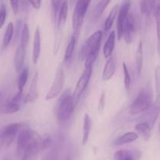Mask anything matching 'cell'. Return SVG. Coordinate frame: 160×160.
Listing matches in <instances>:
<instances>
[{"label": "cell", "instance_id": "6da1fadb", "mask_svg": "<svg viewBox=\"0 0 160 160\" xmlns=\"http://www.w3.org/2000/svg\"><path fill=\"white\" fill-rule=\"evenodd\" d=\"M42 137L37 132L28 128L21 129L17 136V152L23 159H32L42 149Z\"/></svg>", "mask_w": 160, "mask_h": 160}, {"label": "cell", "instance_id": "7a4b0ae2", "mask_svg": "<svg viewBox=\"0 0 160 160\" xmlns=\"http://www.w3.org/2000/svg\"><path fill=\"white\" fill-rule=\"evenodd\" d=\"M102 32L97 31L85 42L80 52V59L84 61L85 67H93L100 52Z\"/></svg>", "mask_w": 160, "mask_h": 160}, {"label": "cell", "instance_id": "3957f363", "mask_svg": "<svg viewBox=\"0 0 160 160\" xmlns=\"http://www.w3.org/2000/svg\"><path fill=\"white\" fill-rule=\"evenodd\" d=\"M75 107V102L70 91H65L60 97L55 109V114L58 121L65 122L69 120L73 113Z\"/></svg>", "mask_w": 160, "mask_h": 160}, {"label": "cell", "instance_id": "277c9868", "mask_svg": "<svg viewBox=\"0 0 160 160\" xmlns=\"http://www.w3.org/2000/svg\"><path fill=\"white\" fill-rule=\"evenodd\" d=\"M90 2L91 0H77L75 4L73 15H72V29H73V35L77 40L79 38L85 15Z\"/></svg>", "mask_w": 160, "mask_h": 160}, {"label": "cell", "instance_id": "5b68a950", "mask_svg": "<svg viewBox=\"0 0 160 160\" xmlns=\"http://www.w3.org/2000/svg\"><path fill=\"white\" fill-rule=\"evenodd\" d=\"M153 105L152 91L148 88H143L132 102L130 112L132 115L144 112Z\"/></svg>", "mask_w": 160, "mask_h": 160}, {"label": "cell", "instance_id": "8992f818", "mask_svg": "<svg viewBox=\"0 0 160 160\" xmlns=\"http://www.w3.org/2000/svg\"><path fill=\"white\" fill-rule=\"evenodd\" d=\"M23 124L13 123L5 126L0 130V148H9L15 139L17 134L22 129Z\"/></svg>", "mask_w": 160, "mask_h": 160}, {"label": "cell", "instance_id": "52a82bcc", "mask_svg": "<svg viewBox=\"0 0 160 160\" xmlns=\"http://www.w3.org/2000/svg\"><path fill=\"white\" fill-rule=\"evenodd\" d=\"M65 83V75L63 64H60L56 70L54 81L52 84L51 88L45 95V99L51 100L56 98L62 92Z\"/></svg>", "mask_w": 160, "mask_h": 160}, {"label": "cell", "instance_id": "ba28073f", "mask_svg": "<svg viewBox=\"0 0 160 160\" xmlns=\"http://www.w3.org/2000/svg\"><path fill=\"white\" fill-rule=\"evenodd\" d=\"M92 73L93 67H85V70L84 71H83V74L81 75V77H80L79 79H78V82H77L76 84V86H75L74 93L72 94V96H73L75 106H76L77 103H78L80 97L82 96L83 93L84 92L85 89L87 87L88 84H89V80H90Z\"/></svg>", "mask_w": 160, "mask_h": 160}, {"label": "cell", "instance_id": "9c48e42d", "mask_svg": "<svg viewBox=\"0 0 160 160\" xmlns=\"http://www.w3.org/2000/svg\"><path fill=\"white\" fill-rule=\"evenodd\" d=\"M132 0H122V5L119 7L118 12L117 20V32L118 40L120 41L122 38V31H123V24L126 19L127 15L129 14V10L131 6Z\"/></svg>", "mask_w": 160, "mask_h": 160}, {"label": "cell", "instance_id": "30bf717a", "mask_svg": "<svg viewBox=\"0 0 160 160\" xmlns=\"http://www.w3.org/2000/svg\"><path fill=\"white\" fill-rule=\"evenodd\" d=\"M136 32V22L132 14L129 13L123 24V31L122 37L127 44H130L133 40V38Z\"/></svg>", "mask_w": 160, "mask_h": 160}, {"label": "cell", "instance_id": "8fae6325", "mask_svg": "<svg viewBox=\"0 0 160 160\" xmlns=\"http://www.w3.org/2000/svg\"><path fill=\"white\" fill-rule=\"evenodd\" d=\"M67 12H68V5H67V2L64 0L57 14V18H56L57 19V21H56V23H57V25H56V28H57L56 38H61V31L64 28V24L66 23Z\"/></svg>", "mask_w": 160, "mask_h": 160}, {"label": "cell", "instance_id": "7c38bea8", "mask_svg": "<svg viewBox=\"0 0 160 160\" xmlns=\"http://www.w3.org/2000/svg\"><path fill=\"white\" fill-rule=\"evenodd\" d=\"M38 79H39V73L36 72L31 80V84H30L29 90H28V94L25 96L24 102H34L39 97L38 94Z\"/></svg>", "mask_w": 160, "mask_h": 160}, {"label": "cell", "instance_id": "4fadbf2b", "mask_svg": "<svg viewBox=\"0 0 160 160\" xmlns=\"http://www.w3.org/2000/svg\"><path fill=\"white\" fill-rule=\"evenodd\" d=\"M116 70V59L115 56H110L107 60L106 64L102 73L103 81H109L114 76Z\"/></svg>", "mask_w": 160, "mask_h": 160}, {"label": "cell", "instance_id": "5bb4252c", "mask_svg": "<svg viewBox=\"0 0 160 160\" xmlns=\"http://www.w3.org/2000/svg\"><path fill=\"white\" fill-rule=\"evenodd\" d=\"M159 112V109H157L154 105H152L148 109L144 111V113L141 116L140 120H141V121L147 122V123H148L149 124H150V126L152 127V128H153L155 122H156L157 118H158Z\"/></svg>", "mask_w": 160, "mask_h": 160}, {"label": "cell", "instance_id": "9a60e30c", "mask_svg": "<svg viewBox=\"0 0 160 160\" xmlns=\"http://www.w3.org/2000/svg\"><path fill=\"white\" fill-rule=\"evenodd\" d=\"M41 52V34L39 28H36L35 31L34 40H33L32 48V61L33 63L36 64L39 60Z\"/></svg>", "mask_w": 160, "mask_h": 160}, {"label": "cell", "instance_id": "2e32d148", "mask_svg": "<svg viewBox=\"0 0 160 160\" xmlns=\"http://www.w3.org/2000/svg\"><path fill=\"white\" fill-rule=\"evenodd\" d=\"M152 127L147 122L141 121L135 126V131L144 141H148L152 136Z\"/></svg>", "mask_w": 160, "mask_h": 160}, {"label": "cell", "instance_id": "e0dca14e", "mask_svg": "<svg viewBox=\"0 0 160 160\" xmlns=\"http://www.w3.org/2000/svg\"><path fill=\"white\" fill-rule=\"evenodd\" d=\"M139 138V135L136 132H127L123 134L122 135L119 136L113 142V145L115 146H120V145H125V144L130 143Z\"/></svg>", "mask_w": 160, "mask_h": 160}, {"label": "cell", "instance_id": "ac0fdd59", "mask_svg": "<svg viewBox=\"0 0 160 160\" xmlns=\"http://www.w3.org/2000/svg\"><path fill=\"white\" fill-rule=\"evenodd\" d=\"M25 49L26 48L20 45L16 50L15 56H14V67L17 73H19L23 67L25 57Z\"/></svg>", "mask_w": 160, "mask_h": 160}, {"label": "cell", "instance_id": "d6986e66", "mask_svg": "<svg viewBox=\"0 0 160 160\" xmlns=\"http://www.w3.org/2000/svg\"><path fill=\"white\" fill-rule=\"evenodd\" d=\"M91 128H92V119L89 114L86 113L83 119V141L82 144L83 145H86L89 140V134H90Z\"/></svg>", "mask_w": 160, "mask_h": 160}, {"label": "cell", "instance_id": "ffe728a7", "mask_svg": "<svg viewBox=\"0 0 160 160\" xmlns=\"http://www.w3.org/2000/svg\"><path fill=\"white\" fill-rule=\"evenodd\" d=\"M115 33L114 31H112L108 36L104 45L103 53L105 59H108L112 54L115 48Z\"/></svg>", "mask_w": 160, "mask_h": 160}, {"label": "cell", "instance_id": "44dd1931", "mask_svg": "<svg viewBox=\"0 0 160 160\" xmlns=\"http://www.w3.org/2000/svg\"><path fill=\"white\" fill-rule=\"evenodd\" d=\"M155 0H141L140 1V9L141 13L148 17L154 13Z\"/></svg>", "mask_w": 160, "mask_h": 160}, {"label": "cell", "instance_id": "7402d4cb", "mask_svg": "<svg viewBox=\"0 0 160 160\" xmlns=\"http://www.w3.org/2000/svg\"><path fill=\"white\" fill-rule=\"evenodd\" d=\"M154 14L156 20L157 28V50L160 56V0H155Z\"/></svg>", "mask_w": 160, "mask_h": 160}, {"label": "cell", "instance_id": "603a6c76", "mask_svg": "<svg viewBox=\"0 0 160 160\" xmlns=\"http://www.w3.org/2000/svg\"><path fill=\"white\" fill-rule=\"evenodd\" d=\"M20 104L15 102L13 101L6 102L0 104V113L10 114L18 112L20 109Z\"/></svg>", "mask_w": 160, "mask_h": 160}, {"label": "cell", "instance_id": "cb8c5ba5", "mask_svg": "<svg viewBox=\"0 0 160 160\" xmlns=\"http://www.w3.org/2000/svg\"><path fill=\"white\" fill-rule=\"evenodd\" d=\"M77 42H78V40L75 38V36L72 35L70 42H69L68 45H67V48H66L65 53H64V62L67 64H68L69 62L72 61V56H73V53L74 51H75V45H76L77 44Z\"/></svg>", "mask_w": 160, "mask_h": 160}, {"label": "cell", "instance_id": "d4e9b609", "mask_svg": "<svg viewBox=\"0 0 160 160\" xmlns=\"http://www.w3.org/2000/svg\"><path fill=\"white\" fill-rule=\"evenodd\" d=\"M155 81L156 88V98L153 105L160 110V66H158L155 70Z\"/></svg>", "mask_w": 160, "mask_h": 160}, {"label": "cell", "instance_id": "484cf974", "mask_svg": "<svg viewBox=\"0 0 160 160\" xmlns=\"http://www.w3.org/2000/svg\"><path fill=\"white\" fill-rule=\"evenodd\" d=\"M14 32V28L13 23H9V24L6 27V31H5L4 37H3V43H2V50H4L8 47V45L10 43L11 40L13 38V35Z\"/></svg>", "mask_w": 160, "mask_h": 160}, {"label": "cell", "instance_id": "4316f807", "mask_svg": "<svg viewBox=\"0 0 160 160\" xmlns=\"http://www.w3.org/2000/svg\"><path fill=\"white\" fill-rule=\"evenodd\" d=\"M119 6L116 5V6H115L114 7L112 8V9H111V12H110L109 15L107 17L106 20H105L104 22V30L105 31H108L111 29V26H112L113 23H114L115 19L116 16H117L118 12H119Z\"/></svg>", "mask_w": 160, "mask_h": 160}, {"label": "cell", "instance_id": "83f0119b", "mask_svg": "<svg viewBox=\"0 0 160 160\" xmlns=\"http://www.w3.org/2000/svg\"><path fill=\"white\" fill-rule=\"evenodd\" d=\"M135 153L126 149H120L115 152L114 154V159L118 160H132L136 159Z\"/></svg>", "mask_w": 160, "mask_h": 160}, {"label": "cell", "instance_id": "f1b7e54d", "mask_svg": "<svg viewBox=\"0 0 160 160\" xmlns=\"http://www.w3.org/2000/svg\"><path fill=\"white\" fill-rule=\"evenodd\" d=\"M143 67V43L140 42L136 52V71L138 75L141 74Z\"/></svg>", "mask_w": 160, "mask_h": 160}, {"label": "cell", "instance_id": "f546056e", "mask_svg": "<svg viewBox=\"0 0 160 160\" xmlns=\"http://www.w3.org/2000/svg\"><path fill=\"white\" fill-rule=\"evenodd\" d=\"M28 78V68H24L21 70L19 75L18 81H17V88L18 92H23V89L26 84Z\"/></svg>", "mask_w": 160, "mask_h": 160}, {"label": "cell", "instance_id": "4dcf8cb0", "mask_svg": "<svg viewBox=\"0 0 160 160\" xmlns=\"http://www.w3.org/2000/svg\"><path fill=\"white\" fill-rule=\"evenodd\" d=\"M111 1V0H100L97 3L93 11V15L95 18H99L101 16V14L103 13L104 11L105 10V9H106L107 6H108Z\"/></svg>", "mask_w": 160, "mask_h": 160}, {"label": "cell", "instance_id": "1f68e13d", "mask_svg": "<svg viewBox=\"0 0 160 160\" xmlns=\"http://www.w3.org/2000/svg\"><path fill=\"white\" fill-rule=\"evenodd\" d=\"M29 42V28L28 23H24L22 28L21 38H20V45L26 48Z\"/></svg>", "mask_w": 160, "mask_h": 160}, {"label": "cell", "instance_id": "d6a6232c", "mask_svg": "<svg viewBox=\"0 0 160 160\" xmlns=\"http://www.w3.org/2000/svg\"><path fill=\"white\" fill-rule=\"evenodd\" d=\"M64 0H51V13L53 20H56L60 9Z\"/></svg>", "mask_w": 160, "mask_h": 160}, {"label": "cell", "instance_id": "836d02e7", "mask_svg": "<svg viewBox=\"0 0 160 160\" xmlns=\"http://www.w3.org/2000/svg\"><path fill=\"white\" fill-rule=\"evenodd\" d=\"M122 67H123V73H124V84H125V90L127 92L130 91V87H131V76H130V71L128 70L126 64L125 62L122 63Z\"/></svg>", "mask_w": 160, "mask_h": 160}, {"label": "cell", "instance_id": "e575fe53", "mask_svg": "<svg viewBox=\"0 0 160 160\" xmlns=\"http://www.w3.org/2000/svg\"><path fill=\"white\" fill-rule=\"evenodd\" d=\"M6 19V9L4 4L1 5L0 7V28H2L4 25Z\"/></svg>", "mask_w": 160, "mask_h": 160}, {"label": "cell", "instance_id": "d590c367", "mask_svg": "<svg viewBox=\"0 0 160 160\" xmlns=\"http://www.w3.org/2000/svg\"><path fill=\"white\" fill-rule=\"evenodd\" d=\"M105 101H106V93L105 92H103L100 95V98L99 100L98 104V112H102L105 108Z\"/></svg>", "mask_w": 160, "mask_h": 160}, {"label": "cell", "instance_id": "8d00e7d4", "mask_svg": "<svg viewBox=\"0 0 160 160\" xmlns=\"http://www.w3.org/2000/svg\"><path fill=\"white\" fill-rule=\"evenodd\" d=\"M14 14H17L19 10V0H9Z\"/></svg>", "mask_w": 160, "mask_h": 160}, {"label": "cell", "instance_id": "74e56055", "mask_svg": "<svg viewBox=\"0 0 160 160\" xmlns=\"http://www.w3.org/2000/svg\"><path fill=\"white\" fill-rule=\"evenodd\" d=\"M31 6L35 9H39L41 7V0H28Z\"/></svg>", "mask_w": 160, "mask_h": 160}, {"label": "cell", "instance_id": "f35d334b", "mask_svg": "<svg viewBox=\"0 0 160 160\" xmlns=\"http://www.w3.org/2000/svg\"><path fill=\"white\" fill-rule=\"evenodd\" d=\"M51 144V139L50 137H46L45 138L42 139V149H45V148H48L50 146V145Z\"/></svg>", "mask_w": 160, "mask_h": 160}, {"label": "cell", "instance_id": "ab89813d", "mask_svg": "<svg viewBox=\"0 0 160 160\" xmlns=\"http://www.w3.org/2000/svg\"><path fill=\"white\" fill-rule=\"evenodd\" d=\"M159 132H160V123H159Z\"/></svg>", "mask_w": 160, "mask_h": 160}, {"label": "cell", "instance_id": "60d3db41", "mask_svg": "<svg viewBox=\"0 0 160 160\" xmlns=\"http://www.w3.org/2000/svg\"></svg>", "mask_w": 160, "mask_h": 160}]
</instances>
